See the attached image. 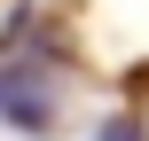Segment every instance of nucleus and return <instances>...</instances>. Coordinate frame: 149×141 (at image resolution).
Here are the masks:
<instances>
[{
    "label": "nucleus",
    "mask_w": 149,
    "mask_h": 141,
    "mask_svg": "<svg viewBox=\"0 0 149 141\" xmlns=\"http://www.w3.org/2000/svg\"><path fill=\"white\" fill-rule=\"evenodd\" d=\"M94 141H141V118H110V126H102Z\"/></svg>",
    "instance_id": "obj_1"
}]
</instances>
